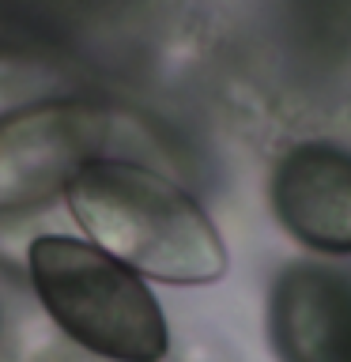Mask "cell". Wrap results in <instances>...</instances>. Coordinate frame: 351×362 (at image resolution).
I'll list each match as a JSON object with an SVG mask.
<instances>
[{"instance_id": "3", "label": "cell", "mask_w": 351, "mask_h": 362, "mask_svg": "<svg viewBox=\"0 0 351 362\" xmlns=\"http://www.w3.org/2000/svg\"><path fill=\"white\" fill-rule=\"evenodd\" d=\"M106 121L87 102H42L0 117V208L68 189L91 158Z\"/></svg>"}, {"instance_id": "2", "label": "cell", "mask_w": 351, "mask_h": 362, "mask_svg": "<svg viewBox=\"0 0 351 362\" xmlns=\"http://www.w3.org/2000/svg\"><path fill=\"white\" fill-rule=\"evenodd\" d=\"M34 294L68 339L110 362H163L166 317L129 264L91 242L42 234L27 253Z\"/></svg>"}, {"instance_id": "5", "label": "cell", "mask_w": 351, "mask_h": 362, "mask_svg": "<svg viewBox=\"0 0 351 362\" xmlns=\"http://www.w3.org/2000/svg\"><path fill=\"white\" fill-rule=\"evenodd\" d=\"M268 328L283 362H351V279L321 264L283 268Z\"/></svg>"}, {"instance_id": "4", "label": "cell", "mask_w": 351, "mask_h": 362, "mask_svg": "<svg viewBox=\"0 0 351 362\" xmlns=\"http://www.w3.org/2000/svg\"><path fill=\"white\" fill-rule=\"evenodd\" d=\"M283 230L317 253H351V151L325 140L287 147L272 174Z\"/></svg>"}, {"instance_id": "1", "label": "cell", "mask_w": 351, "mask_h": 362, "mask_svg": "<svg viewBox=\"0 0 351 362\" xmlns=\"http://www.w3.org/2000/svg\"><path fill=\"white\" fill-rule=\"evenodd\" d=\"M64 200L102 253L136 276L200 287L226 276V245L208 211L170 177L125 158H91Z\"/></svg>"}]
</instances>
